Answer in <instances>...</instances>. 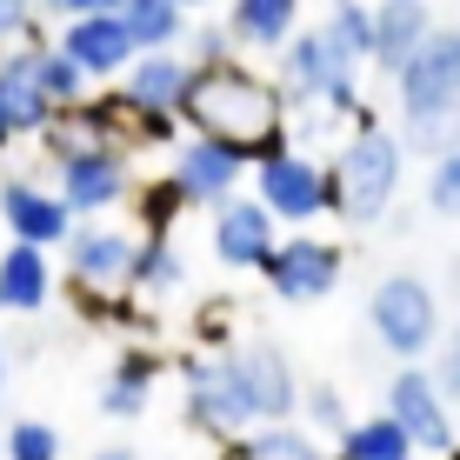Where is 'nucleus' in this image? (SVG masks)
Instances as JSON below:
<instances>
[{
    "label": "nucleus",
    "instance_id": "1",
    "mask_svg": "<svg viewBox=\"0 0 460 460\" xmlns=\"http://www.w3.org/2000/svg\"><path fill=\"white\" fill-rule=\"evenodd\" d=\"M187 134H208V140H234L247 161H274V154L294 147L288 134V101H280V81L247 60H227V67L194 74V93L181 107Z\"/></svg>",
    "mask_w": 460,
    "mask_h": 460
},
{
    "label": "nucleus",
    "instance_id": "2",
    "mask_svg": "<svg viewBox=\"0 0 460 460\" xmlns=\"http://www.w3.org/2000/svg\"><path fill=\"white\" fill-rule=\"evenodd\" d=\"M327 187H334V220L347 227H374V220L394 214L407 187V147L387 120H360L347 127V140L327 161Z\"/></svg>",
    "mask_w": 460,
    "mask_h": 460
},
{
    "label": "nucleus",
    "instance_id": "3",
    "mask_svg": "<svg viewBox=\"0 0 460 460\" xmlns=\"http://www.w3.org/2000/svg\"><path fill=\"white\" fill-rule=\"evenodd\" d=\"M47 147V167H54V194L67 200L74 220H107L114 208L134 200V154L114 147V140H74L60 134V127H47L40 134Z\"/></svg>",
    "mask_w": 460,
    "mask_h": 460
},
{
    "label": "nucleus",
    "instance_id": "4",
    "mask_svg": "<svg viewBox=\"0 0 460 460\" xmlns=\"http://www.w3.org/2000/svg\"><path fill=\"white\" fill-rule=\"evenodd\" d=\"M181 420L194 434H208L214 447L234 440V434H253V401H247L234 347H208V354L181 360Z\"/></svg>",
    "mask_w": 460,
    "mask_h": 460
},
{
    "label": "nucleus",
    "instance_id": "5",
    "mask_svg": "<svg viewBox=\"0 0 460 460\" xmlns=\"http://www.w3.org/2000/svg\"><path fill=\"white\" fill-rule=\"evenodd\" d=\"M367 327L401 367L434 360L440 334H447V327H440V294L427 288L420 274H380L374 294H367Z\"/></svg>",
    "mask_w": 460,
    "mask_h": 460
},
{
    "label": "nucleus",
    "instance_id": "6",
    "mask_svg": "<svg viewBox=\"0 0 460 460\" xmlns=\"http://www.w3.org/2000/svg\"><path fill=\"white\" fill-rule=\"evenodd\" d=\"M247 187H253V200L274 214L280 234H314V220L334 214L327 161H314L307 147H288V154H274V161H253Z\"/></svg>",
    "mask_w": 460,
    "mask_h": 460
},
{
    "label": "nucleus",
    "instance_id": "7",
    "mask_svg": "<svg viewBox=\"0 0 460 460\" xmlns=\"http://www.w3.org/2000/svg\"><path fill=\"white\" fill-rule=\"evenodd\" d=\"M247 173H253V161L234 140H208V134H181L167 147V194L181 200V208H220V200H234L247 187Z\"/></svg>",
    "mask_w": 460,
    "mask_h": 460
},
{
    "label": "nucleus",
    "instance_id": "8",
    "mask_svg": "<svg viewBox=\"0 0 460 460\" xmlns=\"http://www.w3.org/2000/svg\"><path fill=\"white\" fill-rule=\"evenodd\" d=\"M341 274H347V247L327 234H280L261 267L267 294L288 300V307H314V300L341 294Z\"/></svg>",
    "mask_w": 460,
    "mask_h": 460
},
{
    "label": "nucleus",
    "instance_id": "9",
    "mask_svg": "<svg viewBox=\"0 0 460 460\" xmlns=\"http://www.w3.org/2000/svg\"><path fill=\"white\" fill-rule=\"evenodd\" d=\"M394 107H401V120L460 114V27H434L414 47V60L394 74Z\"/></svg>",
    "mask_w": 460,
    "mask_h": 460
},
{
    "label": "nucleus",
    "instance_id": "10",
    "mask_svg": "<svg viewBox=\"0 0 460 460\" xmlns=\"http://www.w3.org/2000/svg\"><path fill=\"white\" fill-rule=\"evenodd\" d=\"M60 261H67V280L81 294H127V288H134V261H140V227L74 220Z\"/></svg>",
    "mask_w": 460,
    "mask_h": 460
},
{
    "label": "nucleus",
    "instance_id": "11",
    "mask_svg": "<svg viewBox=\"0 0 460 460\" xmlns=\"http://www.w3.org/2000/svg\"><path fill=\"white\" fill-rule=\"evenodd\" d=\"M380 414L414 440V454H454L460 447V420H454V407L440 401L427 360H420V367H394L387 394H380Z\"/></svg>",
    "mask_w": 460,
    "mask_h": 460
},
{
    "label": "nucleus",
    "instance_id": "12",
    "mask_svg": "<svg viewBox=\"0 0 460 460\" xmlns=\"http://www.w3.org/2000/svg\"><path fill=\"white\" fill-rule=\"evenodd\" d=\"M0 227H7V241L54 253V247H67L74 214H67V200L54 194V181H40V173H7V181H0Z\"/></svg>",
    "mask_w": 460,
    "mask_h": 460
},
{
    "label": "nucleus",
    "instance_id": "13",
    "mask_svg": "<svg viewBox=\"0 0 460 460\" xmlns=\"http://www.w3.org/2000/svg\"><path fill=\"white\" fill-rule=\"evenodd\" d=\"M234 360H241L247 401H253V427L300 420V387H307V380L294 374L288 347H280V341H247V347H234Z\"/></svg>",
    "mask_w": 460,
    "mask_h": 460
},
{
    "label": "nucleus",
    "instance_id": "14",
    "mask_svg": "<svg viewBox=\"0 0 460 460\" xmlns=\"http://www.w3.org/2000/svg\"><path fill=\"white\" fill-rule=\"evenodd\" d=\"M114 93H120L127 114H167V120H181L187 93H194V60H187L181 47H173V54H134V67L120 74Z\"/></svg>",
    "mask_w": 460,
    "mask_h": 460
},
{
    "label": "nucleus",
    "instance_id": "15",
    "mask_svg": "<svg viewBox=\"0 0 460 460\" xmlns=\"http://www.w3.org/2000/svg\"><path fill=\"white\" fill-rule=\"evenodd\" d=\"M274 241H280V227H274V214H267L253 194H234V200L214 208V261L220 267H234V274H261L267 253H274Z\"/></svg>",
    "mask_w": 460,
    "mask_h": 460
},
{
    "label": "nucleus",
    "instance_id": "16",
    "mask_svg": "<svg viewBox=\"0 0 460 460\" xmlns=\"http://www.w3.org/2000/svg\"><path fill=\"white\" fill-rule=\"evenodd\" d=\"M54 47L87 74V81H120V74L134 67V54H140L134 34L120 27V13H87V21L54 27Z\"/></svg>",
    "mask_w": 460,
    "mask_h": 460
},
{
    "label": "nucleus",
    "instance_id": "17",
    "mask_svg": "<svg viewBox=\"0 0 460 460\" xmlns=\"http://www.w3.org/2000/svg\"><path fill=\"white\" fill-rule=\"evenodd\" d=\"M280 101H288V114H300V107H314L334 81H354V67H341L334 54H327V40H321V27H300V34L280 47Z\"/></svg>",
    "mask_w": 460,
    "mask_h": 460
},
{
    "label": "nucleus",
    "instance_id": "18",
    "mask_svg": "<svg viewBox=\"0 0 460 460\" xmlns=\"http://www.w3.org/2000/svg\"><path fill=\"white\" fill-rule=\"evenodd\" d=\"M0 114H7L13 140H40L47 127L60 120V114H54V101H47L40 81H34V54H27L21 40L0 47Z\"/></svg>",
    "mask_w": 460,
    "mask_h": 460
},
{
    "label": "nucleus",
    "instance_id": "19",
    "mask_svg": "<svg viewBox=\"0 0 460 460\" xmlns=\"http://www.w3.org/2000/svg\"><path fill=\"white\" fill-rule=\"evenodd\" d=\"M427 34H434V7L427 0H374V60L367 67L394 81Z\"/></svg>",
    "mask_w": 460,
    "mask_h": 460
},
{
    "label": "nucleus",
    "instance_id": "20",
    "mask_svg": "<svg viewBox=\"0 0 460 460\" xmlns=\"http://www.w3.org/2000/svg\"><path fill=\"white\" fill-rule=\"evenodd\" d=\"M47 300H54V253L7 241L0 247V314L34 321V314H47Z\"/></svg>",
    "mask_w": 460,
    "mask_h": 460
},
{
    "label": "nucleus",
    "instance_id": "21",
    "mask_svg": "<svg viewBox=\"0 0 460 460\" xmlns=\"http://www.w3.org/2000/svg\"><path fill=\"white\" fill-rule=\"evenodd\" d=\"M234 34L241 54H280L300 27V0H227V21H220Z\"/></svg>",
    "mask_w": 460,
    "mask_h": 460
},
{
    "label": "nucleus",
    "instance_id": "22",
    "mask_svg": "<svg viewBox=\"0 0 460 460\" xmlns=\"http://www.w3.org/2000/svg\"><path fill=\"white\" fill-rule=\"evenodd\" d=\"M154 387H161V354L154 347H120L107 380H101V414L107 420H140L154 407Z\"/></svg>",
    "mask_w": 460,
    "mask_h": 460
},
{
    "label": "nucleus",
    "instance_id": "23",
    "mask_svg": "<svg viewBox=\"0 0 460 460\" xmlns=\"http://www.w3.org/2000/svg\"><path fill=\"white\" fill-rule=\"evenodd\" d=\"M21 47L34 54V81H40V93H47V101H54V114H67V107H81L87 93H93V81H87L81 67H74L67 54H60V47H54L47 21H34V27H27V34H21Z\"/></svg>",
    "mask_w": 460,
    "mask_h": 460
},
{
    "label": "nucleus",
    "instance_id": "24",
    "mask_svg": "<svg viewBox=\"0 0 460 460\" xmlns=\"http://www.w3.org/2000/svg\"><path fill=\"white\" fill-rule=\"evenodd\" d=\"M327 40V54L341 60V67L367 74L374 60V0H341V7H327V21H314Z\"/></svg>",
    "mask_w": 460,
    "mask_h": 460
},
{
    "label": "nucleus",
    "instance_id": "25",
    "mask_svg": "<svg viewBox=\"0 0 460 460\" xmlns=\"http://www.w3.org/2000/svg\"><path fill=\"white\" fill-rule=\"evenodd\" d=\"M120 27L134 34L140 54H173L194 27V13H181L173 0H120Z\"/></svg>",
    "mask_w": 460,
    "mask_h": 460
},
{
    "label": "nucleus",
    "instance_id": "26",
    "mask_svg": "<svg viewBox=\"0 0 460 460\" xmlns=\"http://www.w3.org/2000/svg\"><path fill=\"white\" fill-rule=\"evenodd\" d=\"M334 460H420V454H414V440H407L387 414H360L334 440Z\"/></svg>",
    "mask_w": 460,
    "mask_h": 460
},
{
    "label": "nucleus",
    "instance_id": "27",
    "mask_svg": "<svg viewBox=\"0 0 460 460\" xmlns=\"http://www.w3.org/2000/svg\"><path fill=\"white\" fill-rule=\"evenodd\" d=\"M181 288H187V261H181V247H173L167 234H140L134 294H147V300H167V294H181Z\"/></svg>",
    "mask_w": 460,
    "mask_h": 460
},
{
    "label": "nucleus",
    "instance_id": "28",
    "mask_svg": "<svg viewBox=\"0 0 460 460\" xmlns=\"http://www.w3.org/2000/svg\"><path fill=\"white\" fill-rule=\"evenodd\" d=\"M300 427H307L314 440H341L354 414H347V394L334 380H314V387H300Z\"/></svg>",
    "mask_w": 460,
    "mask_h": 460
},
{
    "label": "nucleus",
    "instance_id": "29",
    "mask_svg": "<svg viewBox=\"0 0 460 460\" xmlns=\"http://www.w3.org/2000/svg\"><path fill=\"white\" fill-rule=\"evenodd\" d=\"M253 460H334L327 454V440H314L300 420H280V427H253L247 434Z\"/></svg>",
    "mask_w": 460,
    "mask_h": 460
},
{
    "label": "nucleus",
    "instance_id": "30",
    "mask_svg": "<svg viewBox=\"0 0 460 460\" xmlns=\"http://www.w3.org/2000/svg\"><path fill=\"white\" fill-rule=\"evenodd\" d=\"M407 154L420 161H440V154H460V114H427V120H394Z\"/></svg>",
    "mask_w": 460,
    "mask_h": 460
},
{
    "label": "nucleus",
    "instance_id": "31",
    "mask_svg": "<svg viewBox=\"0 0 460 460\" xmlns=\"http://www.w3.org/2000/svg\"><path fill=\"white\" fill-rule=\"evenodd\" d=\"M420 208L434 214V220H460V154H440V161H427Z\"/></svg>",
    "mask_w": 460,
    "mask_h": 460
},
{
    "label": "nucleus",
    "instance_id": "32",
    "mask_svg": "<svg viewBox=\"0 0 460 460\" xmlns=\"http://www.w3.org/2000/svg\"><path fill=\"white\" fill-rule=\"evenodd\" d=\"M0 454H7V460H60V427L21 414L7 427V440H0Z\"/></svg>",
    "mask_w": 460,
    "mask_h": 460
},
{
    "label": "nucleus",
    "instance_id": "33",
    "mask_svg": "<svg viewBox=\"0 0 460 460\" xmlns=\"http://www.w3.org/2000/svg\"><path fill=\"white\" fill-rule=\"evenodd\" d=\"M181 54L194 60V74H208V67H227V60H241V47H234V34H227L220 21H208V27H187Z\"/></svg>",
    "mask_w": 460,
    "mask_h": 460
},
{
    "label": "nucleus",
    "instance_id": "34",
    "mask_svg": "<svg viewBox=\"0 0 460 460\" xmlns=\"http://www.w3.org/2000/svg\"><path fill=\"white\" fill-rule=\"evenodd\" d=\"M427 374H434V387H440V401L460 414V327H447L434 347V360H427Z\"/></svg>",
    "mask_w": 460,
    "mask_h": 460
},
{
    "label": "nucleus",
    "instance_id": "35",
    "mask_svg": "<svg viewBox=\"0 0 460 460\" xmlns=\"http://www.w3.org/2000/svg\"><path fill=\"white\" fill-rule=\"evenodd\" d=\"M47 27H67V21H87V13H120V0H34Z\"/></svg>",
    "mask_w": 460,
    "mask_h": 460
},
{
    "label": "nucleus",
    "instance_id": "36",
    "mask_svg": "<svg viewBox=\"0 0 460 460\" xmlns=\"http://www.w3.org/2000/svg\"><path fill=\"white\" fill-rule=\"evenodd\" d=\"M34 21H40V7H34V0H0V47H13V40L27 34V27H34Z\"/></svg>",
    "mask_w": 460,
    "mask_h": 460
},
{
    "label": "nucleus",
    "instance_id": "37",
    "mask_svg": "<svg viewBox=\"0 0 460 460\" xmlns=\"http://www.w3.org/2000/svg\"><path fill=\"white\" fill-rule=\"evenodd\" d=\"M87 460H147V454H140L134 440H107V447H93Z\"/></svg>",
    "mask_w": 460,
    "mask_h": 460
},
{
    "label": "nucleus",
    "instance_id": "38",
    "mask_svg": "<svg viewBox=\"0 0 460 460\" xmlns=\"http://www.w3.org/2000/svg\"><path fill=\"white\" fill-rule=\"evenodd\" d=\"M214 460H253V447H247V434H234V440H220V454Z\"/></svg>",
    "mask_w": 460,
    "mask_h": 460
},
{
    "label": "nucleus",
    "instance_id": "39",
    "mask_svg": "<svg viewBox=\"0 0 460 460\" xmlns=\"http://www.w3.org/2000/svg\"><path fill=\"white\" fill-rule=\"evenodd\" d=\"M173 7H181V13H200V7H214V0H173Z\"/></svg>",
    "mask_w": 460,
    "mask_h": 460
},
{
    "label": "nucleus",
    "instance_id": "40",
    "mask_svg": "<svg viewBox=\"0 0 460 460\" xmlns=\"http://www.w3.org/2000/svg\"><path fill=\"white\" fill-rule=\"evenodd\" d=\"M13 147V127H7V114H0V154H7Z\"/></svg>",
    "mask_w": 460,
    "mask_h": 460
},
{
    "label": "nucleus",
    "instance_id": "41",
    "mask_svg": "<svg viewBox=\"0 0 460 460\" xmlns=\"http://www.w3.org/2000/svg\"><path fill=\"white\" fill-rule=\"evenodd\" d=\"M447 280H454V300H460V261H454V267H447Z\"/></svg>",
    "mask_w": 460,
    "mask_h": 460
},
{
    "label": "nucleus",
    "instance_id": "42",
    "mask_svg": "<svg viewBox=\"0 0 460 460\" xmlns=\"http://www.w3.org/2000/svg\"><path fill=\"white\" fill-rule=\"evenodd\" d=\"M0 387H7V347H0Z\"/></svg>",
    "mask_w": 460,
    "mask_h": 460
},
{
    "label": "nucleus",
    "instance_id": "43",
    "mask_svg": "<svg viewBox=\"0 0 460 460\" xmlns=\"http://www.w3.org/2000/svg\"><path fill=\"white\" fill-rule=\"evenodd\" d=\"M334 7H341V0H334Z\"/></svg>",
    "mask_w": 460,
    "mask_h": 460
}]
</instances>
